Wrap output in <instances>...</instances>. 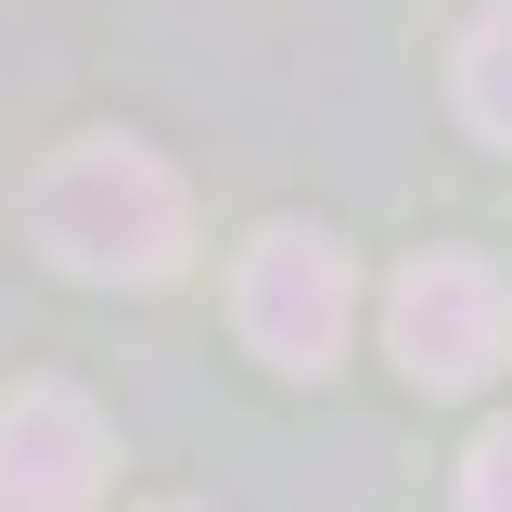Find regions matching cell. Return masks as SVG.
Here are the masks:
<instances>
[{
	"mask_svg": "<svg viewBox=\"0 0 512 512\" xmlns=\"http://www.w3.org/2000/svg\"><path fill=\"white\" fill-rule=\"evenodd\" d=\"M26 244L52 256L64 282H116V295H154V282H180L192 256V192L167 154H141V141H64L52 167L26 180Z\"/></svg>",
	"mask_w": 512,
	"mask_h": 512,
	"instance_id": "cell-1",
	"label": "cell"
},
{
	"mask_svg": "<svg viewBox=\"0 0 512 512\" xmlns=\"http://www.w3.org/2000/svg\"><path fill=\"white\" fill-rule=\"evenodd\" d=\"M231 320H244V346L269 372H333V346H346V320H359V269L333 231L308 218H269L231 269Z\"/></svg>",
	"mask_w": 512,
	"mask_h": 512,
	"instance_id": "cell-2",
	"label": "cell"
},
{
	"mask_svg": "<svg viewBox=\"0 0 512 512\" xmlns=\"http://www.w3.org/2000/svg\"><path fill=\"white\" fill-rule=\"evenodd\" d=\"M384 346H397V372L423 384V397H461V384H487L512 359V295H500V269L487 256H410L397 269V295H384Z\"/></svg>",
	"mask_w": 512,
	"mask_h": 512,
	"instance_id": "cell-3",
	"label": "cell"
},
{
	"mask_svg": "<svg viewBox=\"0 0 512 512\" xmlns=\"http://www.w3.org/2000/svg\"><path fill=\"white\" fill-rule=\"evenodd\" d=\"M103 461H116V436L77 384H13L0 397V512H90Z\"/></svg>",
	"mask_w": 512,
	"mask_h": 512,
	"instance_id": "cell-4",
	"label": "cell"
},
{
	"mask_svg": "<svg viewBox=\"0 0 512 512\" xmlns=\"http://www.w3.org/2000/svg\"><path fill=\"white\" fill-rule=\"evenodd\" d=\"M448 90H461L474 141H500V154H512V0H487V13L461 26V52H448Z\"/></svg>",
	"mask_w": 512,
	"mask_h": 512,
	"instance_id": "cell-5",
	"label": "cell"
},
{
	"mask_svg": "<svg viewBox=\"0 0 512 512\" xmlns=\"http://www.w3.org/2000/svg\"><path fill=\"white\" fill-rule=\"evenodd\" d=\"M461 512H512V423L474 436V461H461Z\"/></svg>",
	"mask_w": 512,
	"mask_h": 512,
	"instance_id": "cell-6",
	"label": "cell"
},
{
	"mask_svg": "<svg viewBox=\"0 0 512 512\" xmlns=\"http://www.w3.org/2000/svg\"><path fill=\"white\" fill-rule=\"evenodd\" d=\"M167 512H180V500H167Z\"/></svg>",
	"mask_w": 512,
	"mask_h": 512,
	"instance_id": "cell-7",
	"label": "cell"
}]
</instances>
